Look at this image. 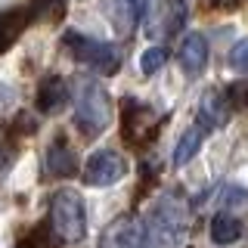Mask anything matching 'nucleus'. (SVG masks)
<instances>
[{"instance_id":"obj_1","label":"nucleus","mask_w":248,"mask_h":248,"mask_svg":"<svg viewBox=\"0 0 248 248\" xmlns=\"http://www.w3.org/2000/svg\"><path fill=\"white\" fill-rule=\"evenodd\" d=\"M75 124L84 137H99L112 124V99L90 78L75 81Z\"/></svg>"},{"instance_id":"obj_2","label":"nucleus","mask_w":248,"mask_h":248,"mask_svg":"<svg viewBox=\"0 0 248 248\" xmlns=\"http://www.w3.org/2000/svg\"><path fill=\"white\" fill-rule=\"evenodd\" d=\"M62 46L68 50V56L81 65H90L93 72L99 75H115L121 65V53L118 46L106 44V41H96V37H87L81 31H65L62 34Z\"/></svg>"},{"instance_id":"obj_3","label":"nucleus","mask_w":248,"mask_h":248,"mask_svg":"<svg viewBox=\"0 0 248 248\" xmlns=\"http://www.w3.org/2000/svg\"><path fill=\"white\" fill-rule=\"evenodd\" d=\"M50 223L62 242H81L87 232V208L75 189H59L50 202Z\"/></svg>"},{"instance_id":"obj_4","label":"nucleus","mask_w":248,"mask_h":248,"mask_svg":"<svg viewBox=\"0 0 248 248\" xmlns=\"http://www.w3.org/2000/svg\"><path fill=\"white\" fill-rule=\"evenodd\" d=\"M152 230L165 245H177L180 236L186 232V205L177 196H165L158 205H155Z\"/></svg>"},{"instance_id":"obj_5","label":"nucleus","mask_w":248,"mask_h":248,"mask_svg":"<svg viewBox=\"0 0 248 248\" xmlns=\"http://www.w3.org/2000/svg\"><path fill=\"white\" fill-rule=\"evenodd\" d=\"M146 236H149L146 223L140 220V217L127 214V217L112 220L103 232H99L96 248H146Z\"/></svg>"},{"instance_id":"obj_6","label":"nucleus","mask_w":248,"mask_h":248,"mask_svg":"<svg viewBox=\"0 0 248 248\" xmlns=\"http://www.w3.org/2000/svg\"><path fill=\"white\" fill-rule=\"evenodd\" d=\"M127 174V165L115 149H96L84 161V183L90 186H112Z\"/></svg>"},{"instance_id":"obj_7","label":"nucleus","mask_w":248,"mask_h":248,"mask_svg":"<svg viewBox=\"0 0 248 248\" xmlns=\"http://www.w3.org/2000/svg\"><path fill=\"white\" fill-rule=\"evenodd\" d=\"M152 121H155V112L149 106L137 103V99H124V121H121V130H124V140L127 143H146L152 134Z\"/></svg>"},{"instance_id":"obj_8","label":"nucleus","mask_w":248,"mask_h":248,"mask_svg":"<svg viewBox=\"0 0 248 248\" xmlns=\"http://www.w3.org/2000/svg\"><path fill=\"white\" fill-rule=\"evenodd\" d=\"M146 0H106V16L118 34H134L146 16Z\"/></svg>"},{"instance_id":"obj_9","label":"nucleus","mask_w":248,"mask_h":248,"mask_svg":"<svg viewBox=\"0 0 248 248\" xmlns=\"http://www.w3.org/2000/svg\"><path fill=\"white\" fill-rule=\"evenodd\" d=\"M232 115V103L227 96V90H205L199 99V121L205 130H214V127H223Z\"/></svg>"},{"instance_id":"obj_10","label":"nucleus","mask_w":248,"mask_h":248,"mask_svg":"<svg viewBox=\"0 0 248 248\" xmlns=\"http://www.w3.org/2000/svg\"><path fill=\"white\" fill-rule=\"evenodd\" d=\"M78 170V158H75V149L68 146L65 137H56L46 149V174L50 177H72Z\"/></svg>"},{"instance_id":"obj_11","label":"nucleus","mask_w":248,"mask_h":248,"mask_svg":"<svg viewBox=\"0 0 248 248\" xmlns=\"http://www.w3.org/2000/svg\"><path fill=\"white\" fill-rule=\"evenodd\" d=\"M180 65H183V72L189 78L205 72V65H208V41L202 34H186L183 37V44H180Z\"/></svg>"},{"instance_id":"obj_12","label":"nucleus","mask_w":248,"mask_h":248,"mask_svg":"<svg viewBox=\"0 0 248 248\" xmlns=\"http://www.w3.org/2000/svg\"><path fill=\"white\" fill-rule=\"evenodd\" d=\"M65 99H68V90H65V81H62L59 75H50L37 84V99H34L37 112L50 115V112H56V108L65 106Z\"/></svg>"},{"instance_id":"obj_13","label":"nucleus","mask_w":248,"mask_h":248,"mask_svg":"<svg viewBox=\"0 0 248 248\" xmlns=\"http://www.w3.org/2000/svg\"><path fill=\"white\" fill-rule=\"evenodd\" d=\"M186 22V0H161L158 6V22H152V34H177Z\"/></svg>"},{"instance_id":"obj_14","label":"nucleus","mask_w":248,"mask_h":248,"mask_svg":"<svg viewBox=\"0 0 248 248\" xmlns=\"http://www.w3.org/2000/svg\"><path fill=\"white\" fill-rule=\"evenodd\" d=\"M31 16H34L31 10H10V13L0 16V53H6L16 41H19V34L25 31Z\"/></svg>"},{"instance_id":"obj_15","label":"nucleus","mask_w":248,"mask_h":248,"mask_svg":"<svg viewBox=\"0 0 248 248\" xmlns=\"http://www.w3.org/2000/svg\"><path fill=\"white\" fill-rule=\"evenodd\" d=\"M211 239L214 245H232L242 239V220L232 214H217L211 220Z\"/></svg>"},{"instance_id":"obj_16","label":"nucleus","mask_w":248,"mask_h":248,"mask_svg":"<svg viewBox=\"0 0 248 248\" xmlns=\"http://www.w3.org/2000/svg\"><path fill=\"white\" fill-rule=\"evenodd\" d=\"M202 137H205V127L202 124H196V127H189L186 134L177 140V146H174V155H170V161H174V168H183L186 161L192 158V155L199 152V146H202Z\"/></svg>"},{"instance_id":"obj_17","label":"nucleus","mask_w":248,"mask_h":248,"mask_svg":"<svg viewBox=\"0 0 248 248\" xmlns=\"http://www.w3.org/2000/svg\"><path fill=\"white\" fill-rule=\"evenodd\" d=\"M165 62H168V50H165V46H149V50L140 56V72H143V75H155Z\"/></svg>"},{"instance_id":"obj_18","label":"nucleus","mask_w":248,"mask_h":248,"mask_svg":"<svg viewBox=\"0 0 248 248\" xmlns=\"http://www.w3.org/2000/svg\"><path fill=\"white\" fill-rule=\"evenodd\" d=\"M31 13L44 16L50 22H59L65 16V0H31Z\"/></svg>"},{"instance_id":"obj_19","label":"nucleus","mask_w":248,"mask_h":248,"mask_svg":"<svg viewBox=\"0 0 248 248\" xmlns=\"http://www.w3.org/2000/svg\"><path fill=\"white\" fill-rule=\"evenodd\" d=\"M50 239H53V236H50V227H44V223H41V227H34L28 236H22L16 248H53Z\"/></svg>"},{"instance_id":"obj_20","label":"nucleus","mask_w":248,"mask_h":248,"mask_svg":"<svg viewBox=\"0 0 248 248\" xmlns=\"http://www.w3.org/2000/svg\"><path fill=\"white\" fill-rule=\"evenodd\" d=\"M230 68H236V72H248V37L239 41L230 50Z\"/></svg>"},{"instance_id":"obj_21","label":"nucleus","mask_w":248,"mask_h":248,"mask_svg":"<svg viewBox=\"0 0 248 248\" xmlns=\"http://www.w3.org/2000/svg\"><path fill=\"white\" fill-rule=\"evenodd\" d=\"M227 96H230L232 108H248V81L230 84V87H227Z\"/></svg>"},{"instance_id":"obj_22","label":"nucleus","mask_w":248,"mask_h":248,"mask_svg":"<svg viewBox=\"0 0 248 248\" xmlns=\"http://www.w3.org/2000/svg\"><path fill=\"white\" fill-rule=\"evenodd\" d=\"M211 3L217 6V10H236V6L242 3V0H211Z\"/></svg>"}]
</instances>
